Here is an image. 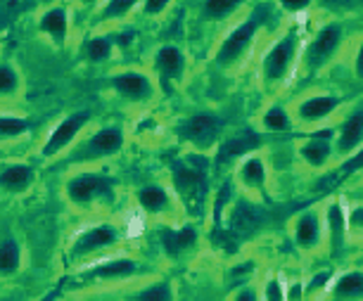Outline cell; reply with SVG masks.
Segmentation results:
<instances>
[{"label": "cell", "mask_w": 363, "mask_h": 301, "mask_svg": "<svg viewBox=\"0 0 363 301\" xmlns=\"http://www.w3.org/2000/svg\"><path fill=\"white\" fill-rule=\"evenodd\" d=\"M342 105H345V98H340V95H335V93L309 95V98L297 102V107H294V119L304 126H316L320 121L330 119Z\"/></svg>", "instance_id": "7c38bea8"}, {"label": "cell", "mask_w": 363, "mask_h": 301, "mask_svg": "<svg viewBox=\"0 0 363 301\" xmlns=\"http://www.w3.org/2000/svg\"><path fill=\"white\" fill-rule=\"evenodd\" d=\"M65 195L77 209H91L95 204H107L114 200V181L105 174L81 171L67 181Z\"/></svg>", "instance_id": "3957f363"}, {"label": "cell", "mask_w": 363, "mask_h": 301, "mask_svg": "<svg viewBox=\"0 0 363 301\" xmlns=\"http://www.w3.org/2000/svg\"><path fill=\"white\" fill-rule=\"evenodd\" d=\"M292 114L285 107L273 105L262 114V128L271 133H290L292 131Z\"/></svg>", "instance_id": "d4e9b609"}, {"label": "cell", "mask_w": 363, "mask_h": 301, "mask_svg": "<svg viewBox=\"0 0 363 301\" xmlns=\"http://www.w3.org/2000/svg\"><path fill=\"white\" fill-rule=\"evenodd\" d=\"M138 5L140 0H105L98 10V19L100 22H119V19H126L131 15Z\"/></svg>", "instance_id": "484cf974"}, {"label": "cell", "mask_w": 363, "mask_h": 301, "mask_svg": "<svg viewBox=\"0 0 363 301\" xmlns=\"http://www.w3.org/2000/svg\"><path fill=\"white\" fill-rule=\"evenodd\" d=\"M38 31L45 33L55 45H65L69 38V10L65 5H55L38 17Z\"/></svg>", "instance_id": "ac0fdd59"}, {"label": "cell", "mask_w": 363, "mask_h": 301, "mask_svg": "<svg viewBox=\"0 0 363 301\" xmlns=\"http://www.w3.org/2000/svg\"><path fill=\"white\" fill-rule=\"evenodd\" d=\"M333 138H335V128H318V131H311L309 138L297 147L301 161L309 164L313 169H323L335 154Z\"/></svg>", "instance_id": "4fadbf2b"}, {"label": "cell", "mask_w": 363, "mask_h": 301, "mask_svg": "<svg viewBox=\"0 0 363 301\" xmlns=\"http://www.w3.org/2000/svg\"><path fill=\"white\" fill-rule=\"evenodd\" d=\"M121 242V232L116 230V225L112 223H95L91 228H86L84 232H79L77 239L72 242L69 256L72 261H86L102 254V251L116 247Z\"/></svg>", "instance_id": "8992f818"}, {"label": "cell", "mask_w": 363, "mask_h": 301, "mask_svg": "<svg viewBox=\"0 0 363 301\" xmlns=\"http://www.w3.org/2000/svg\"><path fill=\"white\" fill-rule=\"evenodd\" d=\"M262 301H285V287L280 283V278H269L264 283Z\"/></svg>", "instance_id": "d6a6232c"}, {"label": "cell", "mask_w": 363, "mask_h": 301, "mask_svg": "<svg viewBox=\"0 0 363 301\" xmlns=\"http://www.w3.org/2000/svg\"><path fill=\"white\" fill-rule=\"evenodd\" d=\"M169 5H171V0H140L143 15H147V17H160Z\"/></svg>", "instance_id": "e575fe53"}, {"label": "cell", "mask_w": 363, "mask_h": 301, "mask_svg": "<svg viewBox=\"0 0 363 301\" xmlns=\"http://www.w3.org/2000/svg\"><path fill=\"white\" fill-rule=\"evenodd\" d=\"M29 119L24 116H15V114H0V142L8 140H17L22 135L29 133Z\"/></svg>", "instance_id": "4316f807"}, {"label": "cell", "mask_w": 363, "mask_h": 301, "mask_svg": "<svg viewBox=\"0 0 363 301\" xmlns=\"http://www.w3.org/2000/svg\"><path fill=\"white\" fill-rule=\"evenodd\" d=\"M81 3H86V5H95L98 0H81Z\"/></svg>", "instance_id": "f35d334b"}, {"label": "cell", "mask_w": 363, "mask_h": 301, "mask_svg": "<svg viewBox=\"0 0 363 301\" xmlns=\"http://www.w3.org/2000/svg\"><path fill=\"white\" fill-rule=\"evenodd\" d=\"M342 43H345V26L340 22H328L320 29L313 33L311 43L306 45L304 50V67L311 74L323 69V67L330 62L335 55L340 52Z\"/></svg>", "instance_id": "5b68a950"}, {"label": "cell", "mask_w": 363, "mask_h": 301, "mask_svg": "<svg viewBox=\"0 0 363 301\" xmlns=\"http://www.w3.org/2000/svg\"><path fill=\"white\" fill-rule=\"evenodd\" d=\"M112 52H114V43L107 36H93L86 43V57H88V62H93V64L107 62V59L112 57Z\"/></svg>", "instance_id": "f546056e"}, {"label": "cell", "mask_w": 363, "mask_h": 301, "mask_svg": "<svg viewBox=\"0 0 363 301\" xmlns=\"http://www.w3.org/2000/svg\"><path fill=\"white\" fill-rule=\"evenodd\" d=\"M262 145V138L255 131H242L235 133L233 138L221 147V157L218 159H238V157H247Z\"/></svg>", "instance_id": "603a6c76"}, {"label": "cell", "mask_w": 363, "mask_h": 301, "mask_svg": "<svg viewBox=\"0 0 363 301\" xmlns=\"http://www.w3.org/2000/svg\"><path fill=\"white\" fill-rule=\"evenodd\" d=\"M57 294H60V287H57V290H52L45 299H40V301H55V299H57Z\"/></svg>", "instance_id": "74e56055"}, {"label": "cell", "mask_w": 363, "mask_h": 301, "mask_svg": "<svg viewBox=\"0 0 363 301\" xmlns=\"http://www.w3.org/2000/svg\"><path fill=\"white\" fill-rule=\"evenodd\" d=\"M176 131H178V138L183 142L193 145L195 149H200V152H207L218 140L221 119H218L216 114L200 112V114H193V116H188V119H183Z\"/></svg>", "instance_id": "52a82bcc"}, {"label": "cell", "mask_w": 363, "mask_h": 301, "mask_svg": "<svg viewBox=\"0 0 363 301\" xmlns=\"http://www.w3.org/2000/svg\"><path fill=\"white\" fill-rule=\"evenodd\" d=\"M323 232H328V239H330L333 251L345 249L347 244V209L342 207L340 202H330L328 204V211L323 216Z\"/></svg>", "instance_id": "ffe728a7"}, {"label": "cell", "mask_w": 363, "mask_h": 301, "mask_svg": "<svg viewBox=\"0 0 363 301\" xmlns=\"http://www.w3.org/2000/svg\"><path fill=\"white\" fill-rule=\"evenodd\" d=\"M171 183H174L176 195L183 202L190 204L195 202V197L200 200L204 190H207V176H204L202 169L195 166V157L174 164V169H171Z\"/></svg>", "instance_id": "30bf717a"}, {"label": "cell", "mask_w": 363, "mask_h": 301, "mask_svg": "<svg viewBox=\"0 0 363 301\" xmlns=\"http://www.w3.org/2000/svg\"><path fill=\"white\" fill-rule=\"evenodd\" d=\"M361 218H363V209L356 204L352 211H347V235H354V237H361Z\"/></svg>", "instance_id": "836d02e7"}, {"label": "cell", "mask_w": 363, "mask_h": 301, "mask_svg": "<svg viewBox=\"0 0 363 301\" xmlns=\"http://www.w3.org/2000/svg\"><path fill=\"white\" fill-rule=\"evenodd\" d=\"M299 31L290 29L266 50L262 59V76L269 86H276L280 81H285L290 76L294 62H297L299 55Z\"/></svg>", "instance_id": "277c9868"}, {"label": "cell", "mask_w": 363, "mask_h": 301, "mask_svg": "<svg viewBox=\"0 0 363 301\" xmlns=\"http://www.w3.org/2000/svg\"><path fill=\"white\" fill-rule=\"evenodd\" d=\"M233 301H262V294H259L257 287L245 285V287H240V290L235 292Z\"/></svg>", "instance_id": "8d00e7d4"}, {"label": "cell", "mask_w": 363, "mask_h": 301, "mask_svg": "<svg viewBox=\"0 0 363 301\" xmlns=\"http://www.w3.org/2000/svg\"><path fill=\"white\" fill-rule=\"evenodd\" d=\"M140 273V263L135 259L128 256H116V259H105L93 266H88L86 271H81L84 280H105V283H114V280H128Z\"/></svg>", "instance_id": "5bb4252c"}, {"label": "cell", "mask_w": 363, "mask_h": 301, "mask_svg": "<svg viewBox=\"0 0 363 301\" xmlns=\"http://www.w3.org/2000/svg\"><path fill=\"white\" fill-rule=\"evenodd\" d=\"M138 202H140L143 211L150 214V216H167L176 207L174 195H171L164 186H145V188H140Z\"/></svg>", "instance_id": "44dd1931"}, {"label": "cell", "mask_w": 363, "mask_h": 301, "mask_svg": "<svg viewBox=\"0 0 363 301\" xmlns=\"http://www.w3.org/2000/svg\"><path fill=\"white\" fill-rule=\"evenodd\" d=\"M266 181H269V169H266V161L259 154H247L242 157L238 166V183L250 193H259V190L266 188Z\"/></svg>", "instance_id": "d6986e66"}, {"label": "cell", "mask_w": 363, "mask_h": 301, "mask_svg": "<svg viewBox=\"0 0 363 301\" xmlns=\"http://www.w3.org/2000/svg\"><path fill=\"white\" fill-rule=\"evenodd\" d=\"M126 145V133L121 126H102L95 133H88L81 142L72 145V164H95L109 157H116Z\"/></svg>", "instance_id": "7a4b0ae2"}, {"label": "cell", "mask_w": 363, "mask_h": 301, "mask_svg": "<svg viewBox=\"0 0 363 301\" xmlns=\"http://www.w3.org/2000/svg\"><path fill=\"white\" fill-rule=\"evenodd\" d=\"M109 88H112L119 98L135 102V105L150 102L157 93L152 76H147L145 72H138V69H126V72L112 74V76H109Z\"/></svg>", "instance_id": "9c48e42d"}, {"label": "cell", "mask_w": 363, "mask_h": 301, "mask_svg": "<svg viewBox=\"0 0 363 301\" xmlns=\"http://www.w3.org/2000/svg\"><path fill=\"white\" fill-rule=\"evenodd\" d=\"M313 0H278V5L290 15H297V12H304L311 8Z\"/></svg>", "instance_id": "d590c367"}, {"label": "cell", "mask_w": 363, "mask_h": 301, "mask_svg": "<svg viewBox=\"0 0 363 301\" xmlns=\"http://www.w3.org/2000/svg\"><path fill=\"white\" fill-rule=\"evenodd\" d=\"M245 0H202V17L209 22H218L235 12Z\"/></svg>", "instance_id": "f1b7e54d"}, {"label": "cell", "mask_w": 363, "mask_h": 301, "mask_svg": "<svg viewBox=\"0 0 363 301\" xmlns=\"http://www.w3.org/2000/svg\"><path fill=\"white\" fill-rule=\"evenodd\" d=\"M361 297H363V276L359 268L340 276L330 287V301H361Z\"/></svg>", "instance_id": "7402d4cb"}, {"label": "cell", "mask_w": 363, "mask_h": 301, "mask_svg": "<svg viewBox=\"0 0 363 301\" xmlns=\"http://www.w3.org/2000/svg\"><path fill=\"white\" fill-rule=\"evenodd\" d=\"M0 301H10V299H0Z\"/></svg>", "instance_id": "60d3db41"}, {"label": "cell", "mask_w": 363, "mask_h": 301, "mask_svg": "<svg viewBox=\"0 0 363 301\" xmlns=\"http://www.w3.org/2000/svg\"><path fill=\"white\" fill-rule=\"evenodd\" d=\"M131 301H176V294L169 280H157V283L135 292Z\"/></svg>", "instance_id": "83f0119b"}, {"label": "cell", "mask_w": 363, "mask_h": 301, "mask_svg": "<svg viewBox=\"0 0 363 301\" xmlns=\"http://www.w3.org/2000/svg\"><path fill=\"white\" fill-rule=\"evenodd\" d=\"M269 17H271V10L266 8V5H259V8L252 12L245 22H240L235 29H230L228 33H225V38L221 40V45H218V50L214 55V62L221 67V69H230V67H235L240 59L247 55V50L257 40L259 31L264 29V24Z\"/></svg>", "instance_id": "6da1fadb"}, {"label": "cell", "mask_w": 363, "mask_h": 301, "mask_svg": "<svg viewBox=\"0 0 363 301\" xmlns=\"http://www.w3.org/2000/svg\"><path fill=\"white\" fill-rule=\"evenodd\" d=\"M330 3H347V0H330ZM354 3H359V0H354Z\"/></svg>", "instance_id": "ab89813d"}, {"label": "cell", "mask_w": 363, "mask_h": 301, "mask_svg": "<svg viewBox=\"0 0 363 301\" xmlns=\"http://www.w3.org/2000/svg\"><path fill=\"white\" fill-rule=\"evenodd\" d=\"M155 74L162 91L171 93L186 76V55L176 45H164L155 52Z\"/></svg>", "instance_id": "8fae6325"}, {"label": "cell", "mask_w": 363, "mask_h": 301, "mask_svg": "<svg viewBox=\"0 0 363 301\" xmlns=\"http://www.w3.org/2000/svg\"><path fill=\"white\" fill-rule=\"evenodd\" d=\"M88 124H91V112H86V109L84 112H74L67 116V119L60 121L50 131V135H48L43 147H40L43 159H55V157H60L65 149H69L74 142L79 140V135L86 131Z\"/></svg>", "instance_id": "ba28073f"}, {"label": "cell", "mask_w": 363, "mask_h": 301, "mask_svg": "<svg viewBox=\"0 0 363 301\" xmlns=\"http://www.w3.org/2000/svg\"><path fill=\"white\" fill-rule=\"evenodd\" d=\"M19 88H22V81H19L17 69L8 62H0V98H10L19 93Z\"/></svg>", "instance_id": "1f68e13d"}, {"label": "cell", "mask_w": 363, "mask_h": 301, "mask_svg": "<svg viewBox=\"0 0 363 301\" xmlns=\"http://www.w3.org/2000/svg\"><path fill=\"white\" fill-rule=\"evenodd\" d=\"M361 142H363V112H361V105H356L342 126L335 131V138H333V149L335 154L340 157H349L354 152L361 149Z\"/></svg>", "instance_id": "9a60e30c"}, {"label": "cell", "mask_w": 363, "mask_h": 301, "mask_svg": "<svg viewBox=\"0 0 363 301\" xmlns=\"http://www.w3.org/2000/svg\"><path fill=\"white\" fill-rule=\"evenodd\" d=\"M292 237L301 251L318 249L320 242H323V216L313 209L301 211L292 221Z\"/></svg>", "instance_id": "2e32d148"}, {"label": "cell", "mask_w": 363, "mask_h": 301, "mask_svg": "<svg viewBox=\"0 0 363 301\" xmlns=\"http://www.w3.org/2000/svg\"><path fill=\"white\" fill-rule=\"evenodd\" d=\"M195 239H197L195 230H190V228H183V230H169L167 235H164V247H167L169 254H178V251H181V249L193 247Z\"/></svg>", "instance_id": "4dcf8cb0"}, {"label": "cell", "mask_w": 363, "mask_h": 301, "mask_svg": "<svg viewBox=\"0 0 363 301\" xmlns=\"http://www.w3.org/2000/svg\"><path fill=\"white\" fill-rule=\"evenodd\" d=\"M33 181H36V171H33L31 164L15 161L0 169V190L8 195L26 193L33 186Z\"/></svg>", "instance_id": "e0dca14e"}, {"label": "cell", "mask_w": 363, "mask_h": 301, "mask_svg": "<svg viewBox=\"0 0 363 301\" xmlns=\"http://www.w3.org/2000/svg\"><path fill=\"white\" fill-rule=\"evenodd\" d=\"M22 266V247L15 237L0 239V276H15Z\"/></svg>", "instance_id": "cb8c5ba5"}]
</instances>
